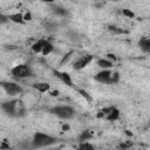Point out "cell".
<instances>
[{"label":"cell","instance_id":"2e32d148","mask_svg":"<svg viewBox=\"0 0 150 150\" xmlns=\"http://www.w3.org/2000/svg\"><path fill=\"white\" fill-rule=\"evenodd\" d=\"M91 138H93L91 131H90V130H84V131H82V132L80 134V136H79V142H80V143H82V142H88V141L91 139Z\"/></svg>","mask_w":150,"mask_h":150},{"label":"cell","instance_id":"44dd1931","mask_svg":"<svg viewBox=\"0 0 150 150\" xmlns=\"http://www.w3.org/2000/svg\"><path fill=\"white\" fill-rule=\"evenodd\" d=\"M120 81V74H118V71H112L111 73V76H110V82H111V84L112 83H117Z\"/></svg>","mask_w":150,"mask_h":150},{"label":"cell","instance_id":"f1b7e54d","mask_svg":"<svg viewBox=\"0 0 150 150\" xmlns=\"http://www.w3.org/2000/svg\"><path fill=\"white\" fill-rule=\"evenodd\" d=\"M62 130H63V131L69 130V125H68V124H63V125H62Z\"/></svg>","mask_w":150,"mask_h":150},{"label":"cell","instance_id":"f546056e","mask_svg":"<svg viewBox=\"0 0 150 150\" xmlns=\"http://www.w3.org/2000/svg\"><path fill=\"white\" fill-rule=\"evenodd\" d=\"M53 150H61V149H53Z\"/></svg>","mask_w":150,"mask_h":150},{"label":"cell","instance_id":"603a6c76","mask_svg":"<svg viewBox=\"0 0 150 150\" xmlns=\"http://www.w3.org/2000/svg\"><path fill=\"white\" fill-rule=\"evenodd\" d=\"M67 35H68V38L71 40V41H77L79 40V34L76 33V32H73V30H70V32H68L67 33Z\"/></svg>","mask_w":150,"mask_h":150},{"label":"cell","instance_id":"5bb4252c","mask_svg":"<svg viewBox=\"0 0 150 150\" xmlns=\"http://www.w3.org/2000/svg\"><path fill=\"white\" fill-rule=\"evenodd\" d=\"M45 43H46V40H43V39L38 40L35 43L32 45V50H33L34 53H36V54H38V53H42V49H43Z\"/></svg>","mask_w":150,"mask_h":150},{"label":"cell","instance_id":"ba28073f","mask_svg":"<svg viewBox=\"0 0 150 150\" xmlns=\"http://www.w3.org/2000/svg\"><path fill=\"white\" fill-rule=\"evenodd\" d=\"M111 73H112V70H110V69H103L95 75L94 80L102 84H111V82H110Z\"/></svg>","mask_w":150,"mask_h":150},{"label":"cell","instance_id":"5b68a950","mask_svg":"<svg viewBox=\"0 0 150 150\" xmlns=\"http://www.w3.org/2000/svg\"><path fill=\"white\" fill-rule=\"evenodd\" d=\"M96 117L101 118V120H107V121L114 122L120 118V110L116 107H105L97 112Z\"/></svg>","mask_w":150,"mask_h":150},{"label":"cell","instance_id":"3957f363","mask_svg":"<svg viewBox=\"0 0 150 150\" xmlns=\"http://www.w3.org/2000/svg\"><path fill=\"white\" fill-rule=\"evenodd\" d=\"M49 111H50L53 115L57 116L59 118L66 120V121L71 120V118H74V116H75V110H74V108L70 107V105H56V107L50 108Z\"/></svg>","mask_w":150,"mask_h":150},{"label":"cell","instance_id":"9a60e30c","mask_svg":"<svg viewBox=\"0 0 150 150\" xmlns=\"http://www.w3.org/2000/svg\"><path fill=\"white\" fill-rule=\"evenodd\" d=\"M96 63H97V66H98L100 68H102V69H110V68L112 67V61H109V60H107V59H98V60L96 61Z\"/></svg>","mask_w":150,"mask_h":150},{"label":"cell","instance_id":"7402d4cb","mask_svg":"<svg viewBox=\"0 0 150 150\" xmlns=\"http://www.w3.org/2000/svg\"><path fill=\"white\" fill-rule=\"evenodd\" d=\"M122 14H123L124 16H127V18H130V19L135 18V14H134V12H131V11H130V9H128V8H124V9H122Z\"/></svg>","mask_w":150,"mask_h":150},{"label":"cell","instance_id":"52a82bcc","mask_svg":"<svg viewBox=\"0 0 150 150\" xmlns=\"http://www.w3.org/2000/svg\"><path fill=\"white\" fill-rule=\"evenodd\" d=\"M93 60H94V55H91V54H84V55L80 56V57L73 63V68H74L75 70H81V69L86 68Z\"/></svg>","mask_w":150,"mask_h":150},{"label":"cell","instance_id":"7c38bea8","mask_svg":"<svg viewBox=\"0 0 150 150\" xmlns=\"http://www.w3.org/2000/svg\"><path fill=\"white\" fill-rule=\"evenodd\" d=\"M33 88L36 89L39 93H47V91H49L50 86L47 82H38V83L33 84Z\"/></svg>","mask_w":150,"mask_h":150},{"label":"cell","instance_id":"83f0119b","mask_svg":"<svg viewBox=\"0 0 150 150\" xmlns=\"http://www.w3.org/2000/svg\"><path fill=\"white\" fill-rule=\"evenodd\" d=\"M50 95H52V96H57V95H59V90H54V91H50Z\"/></svg>","mask_w":150,"mask_h":150},{"label":"cell","instance_id":"6da1fadb","mask_svg":"<svg viewBox=\"0 0 150 150\" xmlns=\"http://www.w3.org/2000/svg\"><path fill=\"white\" fill-rule=\"evenodd\" d=\"M1 109L9 117H23L26 115V105L21 100H12L1 103Z\"/></svg>","mask_w":150,"mask_h":150},{"label":"cell","instance_id":"484cf974","mask_svg":"<svg viewBox=\"0 0 150 150\" xmlns=\"http://www.w3.org/2000/svg\"><path fill=\"white\" fill-rule=\"evenodd\" d=\"M107 60H109V61H111V60H112V61H116L117 57H116L114 54H110V53H109V54H107Z\"/></svg>","mask_w":150,"mask_h":150},{"label":"cell","instance_id":"ffe728a7","mask_svg":"<svg viewBox=\"0 0 150 150\" xmlns=\"http://www.w3.org/2000/svg\"><path fill=\"white\" fill-rule=\"evenodd\" d=\"M43 27H45V29H46L47 32H54V30H56L57 23H55V22H53V21H47V22L43 23Z\"/></svg>","mask_w":150,"mask_h":150},{"label":"cell","instance_id":"e0dca14e","mask_svg":"<svg viewBox=\"0 0 150 150\" xmlns=\"http://www.w3.org/2000/svg\"><path fill=\"white\" fill-rule=\"evenodd\" d=\"M54 50V46L52 45V42H49L48 40H46V43H45V46H43V49H42V55H49Z\"/></svg>","mask_w":150,"mask_h":150},{"label":"cell","instance_id":"8fae6325","mask_svg":"<svg viewBox=\"0 0 150 150\" xmlns=\"http://www.w3.org/2000/svg\"><path fill=\"white\" fill-rule=\"evenodd\" d=\"M8 19L9 21L14 22V23H19V25H23L26 21L23 20V14L21 13H13V14H9L8 15Z\"/></svg>","mask_w":150,"mask_h":150},{"label":"cell","instance_id":"cb8c5ba5","mask_svg":"<svg viewBox=\"0 0 150 150\" xmlns=\"http://www.w3.org/2000/svg\"><path fill=\"white\" fill-rule=\"evenodd\" d=\"M8 21H9L8 15L0 13V26H1V25H5V23H6V22H8Z\"/></svg>","mask_w":150,"mask_h":150},{"label":"cell","instance_id":"ac0fdd59","mask_svg":"<svg viewBox=\"0 0 150 150\" xmlns=\"http://www.w3.org/2000/svg\"><path fill=\"white\" fill-rule=\"evenodd\" d=\"M108 30L111 32L112 34H127V33H128L127 30H123L122 28L116 27V26H114V25H109V26H108Z\"/></svg>","mask_w":150,"mask_h":150},{"label":"cell","instance_id":"277c9868","mask_svg":"<svg viewBox=\"0 0 150 150\" xmlns=\"http://www.w3.org/2000/svg\"><path fill=\"white\" fill-rule=\"evenodd\" d=\"M11 74L13 77L21 80V79H27V77L33 76V70L28 63H20L12 68Z\"/></svg>","mask_w":150,"mask_h":150},{"label":"cell","instance_id":"9c48e42d","mask_svg":"<svg viewBox=\"0 0 150 150\" xmlns=\"http://www.w3.org/2000/svg\"><path fill=\"white\" fill-rule=\"evenodd\" d=\"M49 6H50L52 12H53L55 15H57V16H62V18H64V16H68V14H69L68 9H67L66 7H63V6H61V5H57V4H50Z\"/></svg>","mask_w":150,"mask_h":150},{"label":"cell","instance_id":"7a4b0ae2","mask_svg":"<svg viewBox=\"0 0 150 150\" xmlns=\"http://www.w3.org/2000/svg\"><path fill=\"white\" fill-rule=\"evenodd\" d=\"M57 139L48 134H43V132H35L33 136V141H32V145L34 149H40V148H45V146H49L54 143H56Z\"/></svg>","mask_w":150,"mask_h":150},{"label":"cell","instance_id":"4316f807","mask_svg":"<svg viewBox=\"0 0 150 150\" xmlns=\"http://www.w3.org/2000/svg\"><path fill=\"white\" fill-rule=\"evenodd\" d=\"M23 20H25V21H29V20H32V14H30L29 12H27V13L23 15Z\"/></svg>","mask_w":150,"mask_h":150},{"label":"cell","instance_id":"4fadbf2b","mask_svg":"<svg viewBox=\"0 0 150 150\" xmlns=\"http://www.w3.org/2000/svg\"><path fill=\"white\" fill-rule=\"evenodd\" d=\"M138 46L144 53H149L150 52V39L149 38H142L138 41Z\"/></svg>","mask_w":150,"mask_h":150},{"label":"cell","instance_id":"d4e9b609","mask_svg":"<svg viewBox=\"0 0 150 150\" xmlns=\"http://www.w3.org/2000/svg\"><path fill=\"white\" fill-rule=\"evenodd\" d=\"M79 93H80V94H81V95H82L84 98H87L88 101H91V97L88 95V93H87L86 90H83V89H79Z\"/></svg>","mask_w":150,"mask_h":150},{"label":"cell","instance_id":"8992f818","mask_svg":"<svg viewBox=\"0 0 150 150\" xmlns=\"http://www.w3.org/2000/svg\"><path fill=\"white\" fill-rule=\"evenodd\" d=\"M0 86L4 88V90L6 91L7 95L9 96H15L18 94H21L23 91L22 87L15 82H9V81H2L0 82Z\"/></svg>","mask_w":150,"mask_h":150},{"label":"cell","instance_id":"d6986e66","mask_svg":"<svg viewBox=\"0 0 150 150\" xmlns=\"http://www.w3.org/2000/svg\"><path fill=\"white\" fill-rule=\"evenodd\" d=\"M77 150H96V148L89 142H82L79 144Z\"/></svg>","mask_w":150,"mask_h":150},{"label":"cell","instance_id":"30bf717a","mask_svg":"<svg viewBox=\"0 0 150 150\" xmlns=\"http://www.w3.org/2000/svg\"><path fill=\"white\" fill-rule=\"evenodd\" d=\"M54 75L56 77H59L64 84H67L68 87H73V81H71V77L68 73L66 71H59V70H54Z\"/></svg>","mask_w":150,"mask_h":150}]
</instances>
